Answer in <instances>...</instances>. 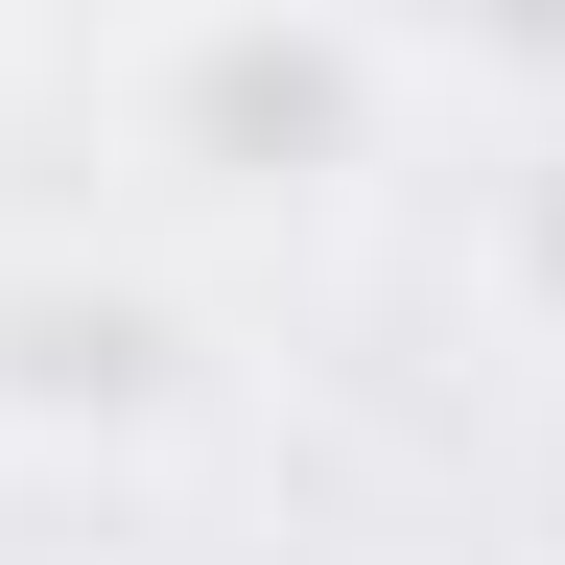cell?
I'll return each instance as SVG.
<instances>
[{
    "label": "cell",
    "mask_w": 565,
    "mask_h": 565,
    "mask_svg": "<svg viewBox=\"0 0 565 565\" xmlns=\"http://www.w3.org/2000/svg\"><path fill=\"white\" fill-rule=\"evenodd\" d=\"M118 141L189 212H330L401 141V24L377 0H166L118 47Z\"/></svg>",
    "instance_id": "1"
},
{
    "label": "cell",
    "mask_w": 565,
    "mask_h": 565,
    "mask_svg": "<svg viewBox=\"0 0 565 565\" xmlns=\"http://www.w3.org/2000/svg\"><path fill=\"white\" fill-rule=\"evenodd\" d=\"M189 401H212V330H189L166 259H95V236L0 259V448H47V471H141Z\"/></svg>",
    "instance_id": "2"
},
{
    "label": "cell",
    "mask_w": 565,
    "mask_h": 565,
    "mask_svg": "<svg viewBox=\"0 0 565 565\" xmlns=\"http://www.w3.org/2000/svg\"><path fill=\"white\" fill-rule=\"evenodd\" d=\"M471 282H494V330H519V353H565V95H542V141H519V166H494Z\"/></svg>",
    "instance_id": "3"
},
{
    "label": "cell",
    "mask_w": 565,
    "mask_h": 565,
    "mask_svg": "<svg viewBox=\"0 0 565 565\" xmlns=\"http://www.w3.org/2000/svg\"><path fill=\"white\" fill-rule=\"evenodd\" d=\"M0 95H24V0H0Z\"/></svg>",
    "instance_id": "4"
},
{
    "label": "cell",
    "mask_w": 565,
    "mask_h": 565,
    "mask_svg": "<svg viewBox=\"0 0 565 565\" xmlns=\"http://www.w3.org/2000/svg\"><path fill=\"white\" fill-rule=\"evenodd\" d=\"M494 24H542V47H565V0H494Z\"/></svg>",
    "instance_id": "5"
}]
</instances>
